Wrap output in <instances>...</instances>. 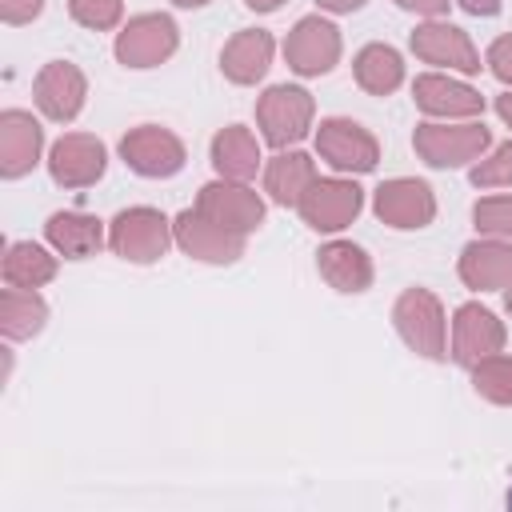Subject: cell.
<instances>
[{
	"label": "cell",
	"instance_id": "cell-1",
	"mask_svg": "<svg viewBox=\"0 0 512 512\" xmlns=\"http://www.w3.org/2000/svg\"><path fill=\"white\" fill-rule=\"evenodd\" d=\"M412 148L428 168H468L492 148L484 120H424L412 132Z\"/></svg>",
	"mask_w": 512,
	"mask_h": 512
},
{
	"label": "cell",
	"instance_id": "cell-2",
	"mask_svg": "<svg viewBox=\"0 0 512 512\" xmlns=\"http://www.w3.org/2000/svg\"><path fill=\"white\" fill-rule=\"evenodd\" d=\"M312 120H316V100L308 88L300 84H272L268 92H260L256 100V128H260V140L272 144L276 152L280 148H296L308 132H312Z\"/></svg>",
	"mask_w": 512,
	"mask_h": 512
},
{
	"label": "cell",
	"instance_id": "cell-3",
	"mask_svg": "<svg viewBox=\"0 0 512 512\" xmlns=\"http://www.w3.org/2000/svg\"><path fill=\"white\" fill-rule=\"evenodd\" d=\"M392 324L400 340L424 360H448V316L436 292L404 288L392 304Z\"/></svg>",
	"mask_w": 512,
	"mask_h": 512
},
{
	"label": "cell",
	"instance_id": "cell-4",
	"mask_svg": "<svg viewBox=\"0 0 512 512\" xmlns=\"http://www.w3.org/2000/svg\"><path fill=\"white\" fill-rule=\"evenodd\" d=\"M172 244V220L160 208L132 204L108 220V248L128 264H156Z\"/></svg>",
	"mask_w": 512,
	"mask_h": 512
},
{
	"label": "cell",
	"instance_id": "cell-5",
	"mask_svg": "<svg viewBox=\"0 0 512 512\" xmlns=\"http://www.w3.org/2000/svg\"><path fill=\"white\" fill-rule=\"evenodd\" d=\"M176 48H180V24L168 12H140V16H132L128 24H120L116 44H112L116 60L124 68H136V72L160 68L164 60L176 56Z\"/></svg>",
	"mask_w": 512,
	"mask_h": 512
},
{
	"label": "cell",
	"instance_id": "cell-6",
	"mask_svg": "<svg viewBox=\"0 0 512 512\" xmlns=\"http://www.w3.org/2000/svg\"><path fill=\"white\" fill-rule=\"evenodd\" d=\"M316 156L336 176H364L380 164V140L348 116H328L316 124Z\"/></svg>",
	"mask_w": 512,
	"mask_h": 512
},
{
	"label": "cell",
	"instance_id": "cell-7",
	"mask_svg": "<svg viewBox=\"0 0 512 512\" xmlns=\"http://www.w3.org/2000/svg\"><path fill=\"white\" fill-rule=\"evenodd\" d=\"M120 160L144 180H168L184 168L188 148L164 124H136L120 136Z\"/></svg>",
	"mask_w": 512,
	"mask_h": 512
},
{
	"label": "cell",
	"instance_id": "cell-8",
	"mask_svg": "<svg viewBox=\"0 0 512 512\" xmlns=\"http://www.w3.org/2000/svg\"><path fill=\"white\" fill-rule=\"evenodd\" d=\"M200 216H208L212 224L236 232V236H252L260 224H264V196L244 184V180H208L200 192H196V204H192Z\"/></svg>",
	"mask_w": 512,
	"mask_h": 512
},
{
	"label": "cell",
	"instance_id": "cell-9",
	"mask_svg": "<svg viewBox=\"0 0 512 512\" xmlns=\"http://www.w3.org/2000/svg\"><path fill=\"white\" fill-rule=\"evenodd\" d=\"M340 52H344V40H340V28L328 20V16H300L292 24V32L284 36V60L296 76L312 80V76H328L336 64H340Z\"/></svg>",
	"mask_w": 512,
	"mask_h": 512
},
{
	"label": "cell",
	"instance_id": "cell-10",
	"mask_svg": "<svg viewBox=\"0 0 512 512\" xmlns=\"http://www.w3.org/2000/svg\"><path fill=\"white\" fill-rule=\"evenodd\" d=\"M364 208V188L352 176H316L296 212L312 232H344Z\"/></svg>",
	"mask_w": 512,
	"mask_h": 512
},
{
	"label": "cell",
	"instance_id": "cell-11",
	"mask_svg": "<svg viewBox=\"0 0 512 512\" xmlns=\"http://www.w3.org/2000/svg\"><path fill=\"white\" fill-rule=\"evenodd\" d=\"M408 48L416 60L432 64V68H448V72H460V76H476L484 64H480V52L472 44V36L464 28H456L452 20L436 16V20H424L412 28L408 36Z\"/></svg>",
	"mask_w": 512,
	"mask_h": 512
},
{
	"label": "cell",
	"instance_id": "cell-12",
	"mask_svg": "<svg viewBox=\"0 0 512 512\" xmlns=\"http://www.w3.org/2000/svg\"><path fill=\"white\" fill-rule=\"evenodd\" d=\"M372 212L396 232H416L436 220V192L416 176H392L372 192Z\"/></svg>",
	"mask_w": 512,
	"mask_h": 512
},
{
	"label": "cell",
	"instance_id": "cell-13",
	"mask_svg": "<svg viewBox=\"0 0 512 512\" xmlns=\"http://www.w3.org/2000/svg\"><path fill=\"white\" fill-rule=\"evenodd\" d=\"M32 100L44 120L72 124L88 100V80L72 60H48L32 80Z\"/></svg>",
	"mask_w": 512,
	"mask_h": 512
},
{
	"label": "cell",
	"instance_id": "cell-14",
	"mask_svg": "<svg viewBox=\"0 0 512 512\" xmlns=\"http://www.w3.org/2000/svg\"><path fill=\"white\" fill-rule=\"evenodd\" d=\"M504 340H508V328H504V320L492 308L468 300V304H460L452 312V344H448V356L456 364L472 368L476 360H484L492 352H504Z\"/></svg>",
	"mask_w": 512,
	"mask_h": 512
},
{
	"label": "cell",
	"instance_id": "cell-15",
	"mask_svg": "<svg viewBox=\"0 0 512 512\" xmlns=\"http://www.w3.org/2000/svg\"><path fill=\"white\" fill-rule=\"evenodd\" d=\"M108 168V148L104 140L88 132H64L48 148V176L60 188H92Z\"/></svg>",
	"mask_w": 512,
	"mask_h": 512
},
{
	"label": "cell",
	"instance_id": "cell-16",
	"mask_svg": "<svg viewBox=\"0 0 512 512\" xmlns=\"http://www.w3.org/2000/svg\"><path fill=\"white\" fill-rule=\"evenodd\" d=\"M172 236H176V248L200 264H236L244 256V244H248V236H236V232L212 224L196 208H184L172 220Z\"/></svg>",
	"mask_w": 512,
	"mask_h": 512
},
{
	"label": "cell",
	"instance_id": "cell-17",
	"mask_svg": "<svg viewBox=\"0 0 512 512\" xmlns=\"http://www.w3.org/2000/svg\"><path fill=\"white\" fill-rule=\"evenodd\" d=\"M412 100L428 120H476L484 112V96L448 76V72H424L412 80Z\"/></svg>",
	"mask_w": 512,
	"mask_h": 512
},
{
	"label": "cell",
	"instance_id": "cell-18",
	"mask_svg": "<svg viewBox=\"0 0 512 512\" xmlns=\"http://www.w3.org/2000/svg\"><path fill=\"white\" fill-rule=\"evenodd\" d=\"M40 156H44L40 120L24 108H4L0 112V176L20 180L40 164Z\"/></svg>",
	"mask_w": 512,
	"mask_h": 512
},
{
	"label": "cell",
	"instance_id": "cell-19",
	"mask_svg": "<svg viewBox=\"0 0 512 512\" xmlns=\"http://www.w3.org/2000/svg\"><path fill=\"white\" fill-rule=\"evenodd\" d=\"M456 272H460L464 288H472V292H504V288H512V240L476 236L472 244L460 248Z\"/></svg>",
	"mask_w": 512,
	"mask_h": 512
},
{
	"label": "cell",
	"instance_id": "cell-20",
	"mask_svg": "<svg viewBox=\"0 0 512 512\" xmlns=\"http://www.w3.org/2000/svg\"><path fill=\"white\" fill-rule=\"evenodd\" d=\"M272 56H276L272 32H264V28H240L224 44V52H220V72H224V80L248 88V84H256V80L268 76Z\"/></svg>",
	"mask_w": 512,
	"mask_h": 512
},
{
	"label": "cell",
	"instance_id": "cell-21",
	"mask_svg": "<svg viewBox=\"0 0 512 512\" xmlns=\"http://www.w3.org/2000/svg\"><path fill=\"white\" fill-rule=\"evenodd\" d=\"M316 268H320V276H324L336 292H344V296L368 292L372 280H376L372 256H368L360 244H352V240H328V244H320Z\"/></svg>",
	"mask_w": 512,
	"mask_h": 512
},
{
	"label": "cell",
	"instance_id": "cell-22",
	"mask_svg": "<svg viewBox=\"0 0 512 512\" xmlns=\"http://www.w3.org/2000/svg\"><path fill=\"white\" fill-rule=\"evenodd\" d=\"M44 240L64 260H88L104 248L108 236H104V220H96L92 212H52L44 220Z\"/></svg>",
	"mask_w": 512,
	"mask_h": 512
},
{
	"label": "cell",
	"instance_id": "cell-23",
	"mask_svg": "<svg viewBox=\"0 0 512 512\" xmlns=\"http://www.w3.org/2000/svg\"><path fill=\"white\" fill-rule=\"evenodd\" d=\"M208 156H212V168L216 176L224 180H252L260 168H264V156H260V140L244 128V124H228L212 136L208 144Z\"/></svg>",
	"mask_w": 512,
	"mask_h": 512
},
{
	"label": "cell",
	"instance_id": "cell-24",
	"mask_svg": "<svg viewBox=\"0 0 512 512\" xmlns=\"http://www.w3.org/2000/svg\"><path fill=\"white\" fill-rule=\"evenodd\" d=\"M312 180H316V160L300 148H280L264 164V192L280 208H296L300 196L312 188Z\"/></svg>",
	"mask_w": 512,
	"mask_h": 512
},
{
	"label": "cell",
	"instance_id": "cell-25",
	"mask_svg": "<svg viewBox=\"0 0 512 512\" xmlns=\"http://www.w3.org/2000/svg\"><path fill=\"white\" fill-rule=\"evenodd\" d=\"M56 248H44L36 240H12L0 260V276L8 288H44L56 280Z\"/></svg>",
	"mask_w": 512,
	"mask_h": 512
},
{
	"label": "cell",
	"instance_id": "cell-26",
	"mask_svg": "<svg viewBox=\"0 0 512 512\" xmlns=\"http://www.w3.org/2000/svg\"><path fill=\"white\" fill-rule=\"evenodd\" d=\"M352 76L368 96H392L404 84V56L392 44L372 40L352 56Z\"/></svg>",
	"mask_w": 512,
	"mask_h": 512
},
{
	"label": "cell",
	"instance_id": "cell-27",
	"mask_svg": "<svg viewBox=\"0 0 512 512\" xmlns=\"http://www.w3.org/2000/svg\"><path fill=\"white\" fill-rule=\"evenodd\" d=\"M48 324V300L40 296V288H8L0 296V328L4 340H32L40 336Z\"/></svg>",
	"mask_w": 512,
	"mask_h": 512
},
{
	"label": "cell",
	"instance_id": "cell-28",
	"mask_svg": "<svg viewBox=\"0 0 512 512\" xmlns=\"http://www.w3.org/2000/svg\"><path fill=\"white\" fill-rule=\"evenodd\" d=\"M468 372H472V388L480 400H488L496 408H512V356L508 352H492V356L476 360Z\"/></svg>",
	"mask_w": 512,
	"mask_h": 512
},
{
	"label": "cell",
	"instance_id": "cell-29",
	"mask_svg": "<svg viewBox=\"0 0 512 512\" xmlns=\"http://www.w3.org/2000/svg\"><path fill=\"white\" fill-rule=\"evenodd\" d=\"M472 224L480 236H496V240H512V192L500 196H480L472 204Z\"/></svg>",
	"mask_w": 512,
	"mask_h": 512
},
{
	"label": "cell",
	"instance_id": "cell-30",
	"mask_svg": "<svg viewBox=\"0 0 512 512\" xmlns=\"http://www.w3.org/2000/svg\"><path fill=\"white\" fill-rule=\"evenodd\" d=\"M68 16L88 32H112L124 24V0H68Z\"/></svg>",
	"mask_w": 512,
	"mask_h": 512
},
{
	"label": "cell",
	"instance_id": "cell-31",
	"mask_svg": "<svg viewBox=\"0 0 512 512\" xmlns=\"http://www.w3.org/2000/svg\"><path fill=\"white\" fill-rule=\"evenodd\" d=\"M468 180H472L476 188H512V140H504V144H496L492 152H484V156L472 164Z\"/></svg>",
	"mask_w": 512,
	"mask_h": 512
},
{
	"label": "cell",
	"instance_id": "cell-32",
	"mask_svg": "<svg viewBox=\"0 0 512 512\" xmlns=\"http://www.w3.org/2000/svg\"><path fill=\"white\" fill-rule=\"evenodd\" d=\"M484 64H488V72H492L500 84L512 88V32H504V36H496V40L488 44Z\"/></svg>",
	"mask_w": 512,
	"mask_h": 512
},
{
	"label": "cell",
	"instance_id": "cell-33",
	"mask_svg": "<svg viewBox=\"0 0 512 512\" xmlns=\"http://www.w3.org/2000/svg\"><path fill=\"white\" fill-rule=\"evenodd\" d=\"M40 12H44V0H0V20L12 28L32 24Z\"/></svg>",
	"mask_w": 512,
	"mask_h": 512
},
{
	"label": "cell",
	"instance_id": "cell-34",
	"mask_svg": "<svg viewBox=\"0 0 512 512\" xmlns=\"http://www.w3.org/2000/svg\"><path fill=\"white\" fill-rule=\"evenodd\" d=\"M404 12H416V16H428V20H436V16H444L448 12V4L452 0H396Z\"/></svg>",
	"mask_w": 512,
	"mask_h": 512
},
{
	"label": "cell",
	"instance_id": "cell-35",
	"mask_svg": "<svg viewBox=\"0 0 512 512\" xmlns=\"http://www.w3.org/2000/svg\"><path fill=\"white\" fill-rule=\"evenodd\" d=\"M468 16H496L500 12V0H456Z\"/></svg>",
	"mask_w": 512,
	"mask_h": 512
},
{
	"label": "cell",
	"instance_id": "cell-36",
	"mask_svg": "<svg viewBox=\"0 0 512 512\" xmlns=\"http://www.w3.org/2000/svg\"><path fill=\"white\" fill-rule=\"evenodd\" d=\"M320 4V12H336V16H344V12H360L368 0H316Z\"/></svg>",
	"mask_w": 512,
	"mask_h": 512
},
{
	"label": "cell",
	"instance_id": "cell-37",
	"mask_svg": "<svg viewBox=\"0 0 512 512\" xmlns=\"http://www.w3.org/2000/svg\"><path fill=\"white\" fill-rule=\"evenodd\" d=\"M496 116H500V120H504V124L512 128V88L496 96Z\"/></svg>",
	"mask_w": 512,
	"mask_h": 512
},
{
	"label": "cell",
	"instance_id": "cell-38",
	"mask_svg": "<svg viewBox=\"0 0 512 512\" xmlns=\"http://www.w3.org/2000/svg\"><path fill=\"white\" fill-rule=\"evenodd\" d=\"M244 4H248L252 12H276V8L284 4V0H244Z\"/></svg>",
	"mask_w": 512,
	"mask_h": 512
},
{
	"label": "cell",
	"instance_id": "cell-39",
	"mask_svg": "<svg viewBox=\"0 0 512 512\" xmlns=\"http://www.w3.org/2000/svg\"><path fill=\"white\" fill-rule=\"evenodd\" d=\"M176 8H204V4H212V0H172Z\"/></svg>",
	"mask_w": 512,
	"mask_h": 512
},
{
	"label": "cell",
	"instance_id": "cell-40",
	"mask_svg": "<svg viewBox=\"0 0 512 512\" xmlns=\"http://www.w3.org/2000/svg\"><path fill=\"white\" fill-rule=\"evenodd\" d=\"M504 312L512 316V288H504Z\"/></svg>",
	"mask_w": 512,
	"mask_h": 512
},
{
	"label": "cell",
	"instance_id": "cell-41",
	"mask_svg": "<svg viewBox=\"0 0 512 512\" xmlns=\"http://www.w3.org/2000/svg\"><path fill=\"white\" fill-rule=\"evenodd\" d=\"M508 504H512V492H508Z\"/></svg>",
	"mask_w": 512,
	"mask_h": 512
}]
</instances>
